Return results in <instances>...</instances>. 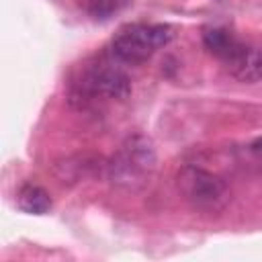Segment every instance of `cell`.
<instances>
[{
  "instance_id": "obj_5",
  "label": "cell",
  "mask_w": 262,
  "mask_h": 262,
  "mask_svg": "<svg viewBox=\"0 0 262 262\" xmlns=\"http://www.w3.org/2000/svg\"><path fill=\"white\" fill-rule=\"evenodd\" d=\"M229 70V74L246 84H254L262 80V47L239 41L237 47L229 53V57L223 61Z\"/></svg>"
},
{
  "instance_id": "obj_2",
  "label": "cell",
  "mask_w": 262,
  "mask_h": 262,
  "mask_svg": "<svg viewBox=\"0 0 262 262\" xmlns=\"http://www.w3.org/2000/svg\"><path fill=\"white\" fill-rule=\"evenodd\" d=\"M129 94L131 82L127 74L108 61H98L90 66L78 82L72 84L70 100L80 108H86L98 100H125Z\"/></svg>"
},
{
  "instance_id": "obj_3",
  "label": "cell",
  "mask_w": 262,
  "mask_h": 262,
  "mask_svg": "<svg viewBox=\"0 0 262 262\" xmlns=\"http://www.w3.org/2000/svg\"><path fill=\"white\" fill-rule=\"evenodd\" d=\"M174 37L172 27L168 25H147V23H133L123 27L113 43V55L123 63H143L147 61L158 49L166 47Z\"/></svg>"
},
{
  "instance_id": "obj_1",
  "label": "cell",
  "mask_w": 262,
  "mask_h": 262,
  "mask_svg": "<svg viewBox=\"0 0 262 262\" xmlns=\"http://www.w3.org/2000/svg\"><path fill=\"white\" fill-rule=\"evenodd\" d=\"M156 170V149L154 143L143 135H133L125 139L119 151L108 164V178L117 188L141 190Z\"/></svg>"
},
{
  "instance_id": "obj_6",
  "label": "cell",
  "mask_w": 262,
  "mask_h": 262,
  "mask_svg": "<svg viewBox=\"0 0 262 262\" xmlns=\"http://www.w3.org/2000/svg\"><path fill=\"white\" fill-rule=\"evenodd\" d=\"M16 205L25 213L45 215L51 209V196L45 188H41L37 184H23L16 194Z\"/></svg>"
},
{
  "instance_id": "obj_4",
  "label": "cell",
  "mask_w": 262,
  "mask_h": 262,
  "mask_svg": "<svg viewBox=\"0 0 262 262\" xmlns=\"http://www.w3.org/2000/svg\"><path fill=\"white\" fill-rule=\"evenodd\" d=\"M178 192L199 211L217 213L229 201V188L223 178L199 166H184L176 174Z\"/></svg>"
},
{
  "instance_id": "obj_9",
  "label": "cell",
  "mask_w": 262,
  "mask_h": 262,
  "mask_svg": "<svg viewBox=\"0 0 262 262\" xmlns=\"http://www.w3.org/2000/svg\"><path fill=\"white\" fill-rule=\"evenodd\" d=\"M252 151H256V154H262V137H258V139L252 143Z\"/></svg>"
},
{
  "instance_id": "obj_7",
  "label": "cell",
  "mask_w": 262,
  "mask_h": 262,
  "mask_svg": "<svg viewBox=\"0 0 262 262\" xmlns=\"http://www.w3.org/2000/svg\"><path fill=\"white\" fill-rule=\"evenodd\" d=\"M203 43H205V47H207L209 53H213L215 57H219L221 61H225L229 57V53L237 47L239 39H235L233 33H229L227 29L215 27V29H207L203 33Z\"/></svg>"
},
{
  "instance_id": "obj_8",
  "label": "cell",
  "mask_w": 262,
  "mask_h": 262,
  "mask_svg": "<svg viewBox=\"0 0 262 262\" xmlns=\"http://www.w3.org/2000/svg\"><path fill=\"white\" fill-rule=\"evenodd\" d=\"M127 2L129 0H88V12L98 20H106L115 12H119Z\"/></svg>"
}]
</instances>
